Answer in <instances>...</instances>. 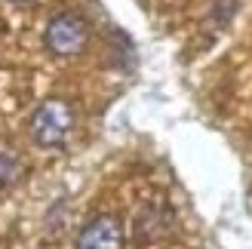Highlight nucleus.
I'll list each match as a JSON object with an SVG mask.
<instances>
[{"label": "nucleus", "instance_id": "nucleus-1", "mask_svg": "<svg viewBox=\"0 0 252 249\" xmlns=\"http://www.w3.org/2000/svg\"><path fill=\"white\" fill-rule=\"evenodd\" d=\"M74 132V108L65 98H46L31 117V139L40 148H59Z\"/></svg>", "mask_w": 252, "mask_h": 249}, {"label": "nucleus", "instance_id": "nucleus-2", "mask_svg": "<svg viewBox=\"0 0 252 249\" xmlns=\"http://www.w3.org/2000/svg\"><path fill=\"white\" fill-rule=\"evenodd\" d=\"M46 49L59 59H74L86 49L90 40V25L80 12H56L53 19L46 22Z\"/></svg>", "mask_w": 252, "mask_h": 249}, {"label": "nucleus", "instance_id": "nucleus-3", "mask_svg": "<svg viewBox=\"0 0 252 249\" xmlns=\"http://www.w3.org/2000/svg\"><path fill=\"white\" fill-rule=\"evenodd\" d=\"M123 225L117 216H95L77 234V249H123Z\"/></svg>", "mask_w": 252, "mask_h": 249}, {"label": "nucleus", "instance_id": "nucleus-4", "mask_svg": "<svg viewBox=\"0 0 252 249\" xmlns=\"http://www.w3.org/2000/svg\"><path fill=\"white\" fill-rule=\"evenodd\" d=\"M169 221H172V216H169V209L163 206V203L142 206V209H138V216H135V225H132V240L138 246H151V243L163 240L169 234V228H172Z\"/></svg>", "mask_w": 252, "mask_h": 249}, {"label": "nucleus", "instance_id": "nucleus-5", "mask_svg": "<svg viewBox=\"0 0 252 249\" xmlns=\"http://www.w3.org/2000/svg\"><path fill=\"white\" fill-rule=\"evenodd\" d=\"M19 172H22V160L9 151H0V188L12 185L19 179Z\"/></svg>", "mask_w": 252, "mask_h": 249}]
</instances>
